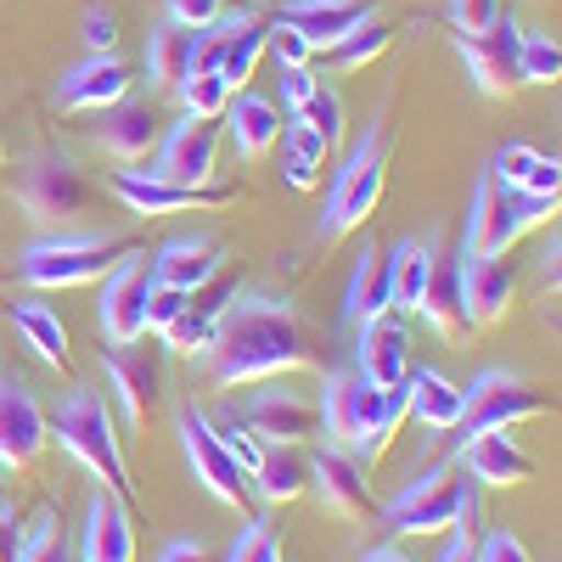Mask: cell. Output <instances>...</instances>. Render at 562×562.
<instances>
[{
	"mask_svg": "<svg viewBox=\"0 0 562 562\" xmlns=\"http://www.w3.org/2000/svg\"><path fill=\"white\" fill-rule=\"evenodd\" d=\"M18 203L40 225H68L90 209V180L63 153H34L23 164V175H18Z\"/></svg>",
	"mask_w": 562,
	"mask_h": 562,
	"instance_id": "52a82bcc",
	"label": "cell"
},
{
	"mask_svg": "<svg viewBox=\"0 0 562 562\" xmlns=\"http://www.w3.org/2000/svg\"><path fill=\"white\" fill-rule=\"evenodd\" d=\"M12 562H74L63 524H57V518H40V529L18 546V557H12Z\"/></svg>",
	"mask_w": 562,
	"mask_h": 562,
	"instance_id": "7bdbcfd3",
	"label": "cell"
},
{
	"mask_svg": "<svg viewBox=\"0 0 562 562\" xmlns=\"http://www.w3.org/2000/svg\"><path fill=\"white\" fill-rule=\"evenodd\" d=\"M158 562H214V557H209L198 540H175V546H164V557H158Z\"/></svg>",
	"mask_w": 562,
	"mask_h": 562,
	"instance_id": "11a10c76",
	"label": "cell"
},
{
	"mask_svg": "<svg viewBox=\"0 0 562 562\" xmlns=\"http://www.w3.org/2000/svg\"><path fill=\"white\" fill-rule=\"evenodd\" d=\"M439 562H479V535H473V506L456 518V540L445 546V557Z\"/></svg>",
	"mask_w": 562,
	"mask_h": 562,
	"instance_id": "816d5d0a",
	"label": "cell"
},
{
	"mask_svg": "<svg viewBox=\"0 0 562 562\" xmlns=\"http://www.w3.org/2000/svg\"><path fill=\"white\" fill-rule=\"evenodd\" d=\"M79 562H135V524H130L124 495L97 490V501H90V512H85Z\"/></svg>",
	"mask_w": 562,
	"mask_h": 562,
	"instance_id": "603a6c76",
	"label": "cell"
},
{
	"mask_svg": "<svg viewBox=\"0 0 562 562\" xmlns=\"http://www.w3.org/2000/svg\"><path fill=\"white\" fill-rule=\"evenodd\" d=\"M130 254H140L135 237H45V243H34L23 254L18 276L29 281V288L57 293V288H79V281L108 276Z\"/></svg>",
	"mask_w": 562,
	"mask_h": 562,
	"instance_id": "5b68a950",
	"label": "cell"
},
{
	"mask_svg": "<svg viewBox=\"0 0 562 562\" xmlns=\"http://www.w3.org/2000/svg\"><path fill=\"white\" fill-rule=\"evenodd\" d=\"M360 562H411L405 551H394V546H378V551H366Z\"/></svg>",
	"mask_w": 562,
	"mask_h": 562,
	"instance_id": "9f6ffc18",
	"label": "cell"
},
{
	"mask_svg": "<svg viewBox=\"0 0 562 562\" xmlns=\"http://www.w3.org/2000/svg\"><path fill=\"white\" fill-rule=\"evenodd\" d=\"M12 326L23 333V344L45 360V366H68V326L57 321V310L52 304H34V299H23V304H12Z\"/></svg>",
	"mask_w": 562,
	"mask_h": 562,
	"instance_id": "d590c367",
	"label": "cell"
},
{
	"mask_svg": "<svg viewBox=\"0 0 562 562\" xmlns=\"http://www.w3.org/2000/svg\"><path fill=\"white\" fill-rule=\"evenodd\" d=\"M355 371L366 383H378V389H394L405 383V371H411V333H405V321L394 315H371L360 321V349H355Z\"/></svg>",
	"mask_w": 562,
	"mask_h": 562,
	"instance_id": "44dd1931",
	"label": "cell"
},
{
	"mask_svg": "<svg viewBox=\"0 0 562 562\" xmlns=\"http://www.w3.org/2000/svg\"><path fill=\"white\" fill-rule=\"evenodd\" d=\"M147 293H153V265L140 254H130L108 270V281H102V333H108V344L147 338Z\"/></svg>",
	"mask_w": 562,
	"mask_h": 562,
	"instance_id": "9a60e30c",
	"label": "cell"
},
{
	"mask_svg": "<svg viewBox=\"0 0 562 562\" xmlns=\"http://www.w3.org/2000/svg\"><path fill=\"white\" fill-rule=\"evenodd\" d=\"M512 293H518V265H512L506 254H467V265H461V310H467V326L506 321Z\"/></svg>",
	"mask_w": 562,
	"mask_h": 562,
	"instance_id": "e0dca14e",
	"label": "cell"
},
{
	"mask_svg": "<svg viewBox=\"0 0 562 562\" xmlns=\"http://www.w3.org/2000/svg\"><path fill=\"white\" fill-rule=\"evenodd\" d=\"M130 85H135V74H130L113 52H108V57H85V63L63 79L57 102H63L68 113H102V108H113V102L130 97Z\"/></svg>",
	"mask_w": 562,
	"mask_h": 562,
	"instance_id": "d4e9b609",
	"label": "cell"
},
{
	"mask_svg": "<svg viewBox=\"0 0 562 562\" xmlns=\"http://www.w3.org/2000/svg\"><path fill=\"white\" fill-rule=\"evenodd\" d=\"M180 439H186V461H192L198 484H203L214 501L237 506V512H254V484H248V473L237 467V456L225 450L220 428H214L203 411H186V416H180Z\"/></svg>",
	"mask_w": 562,
	"mask_h": 562,
	"instance_id": "30bf717a",
	"label": "cell"
},
{
	"mask_svg": "<svg viewBox=\"0 0 562 562\" xmlns=\"http://www.w3.org/2000/svg\"><path fill=\"white\" fill-rule=\"evenodd\" d=\"M225 270V248L214 237H175L158 248L153 259V281H164V288H180V293H198L209 276Z\"/></svg>",
	"mask_w": 562,
	"mask_h": 562,
	"instance_id": "484cf974",
	"label": "cell"
},
{
	"mask_svg": "<svg viewBox=\"0 0 562 562\" xmlns=\"http://www.w3.org/2000/svg\"><path fill=\"white\" fill-rule=\"evenodd\" d=\"M198 360L214 389H237V383H265V378H281V371L321 366V338L293 304L248 299L220 315L214 344Z\"/></svg>",
	"mask_w": 562,
	"mask_h": 562,
	"instance_id": "6da1fadb",
	"label": "cell"
},
{
	"mask_svg": "<svg viewBox=\"0 0 562 562\" xmlns=\"http://www.w3.org/2000/svg\"><path fill=\"white\" fill-rule=\"evenodd\" d=\"M214 164H220V124L186 113V119L158 140V169H153V175L180 180V186H209V180H214Z\"/></svg>",
	"mask_w": 562,
	"mask_h": 562,
	"instance_id": "2e32d148",
	"label": "cell"
},
{
	"mask_svg": "<svg viewBox=\"0 0 562 562\" xmlns=\"http://www.w3.org/2000/svg\"><path fill=\"white\" fill-rule=\"evenodd\" d=\"M214 326H220V315H209V310H198V304H186L169 326H164V349H175V355H203L209 344H214Z\"/></svg>",
	"mask_w": 562,
	"mask_h": 562,
	"instance_id": "f35d334b",
	"label": "cell"
},
{
	"mask_svg": "<svg viewBox=\"0 0 562 562\" xmlns=\"http://www.w3.org/2000/svg\"><path fill=\"white\" fill-rule=\"evenodd\" d=\"M45 456V411L23 383H0V467L29 473Z\"/></svg>",
	"mask_w": 562,
	"mask_h": 562,
	"instance_id": "d6986e66",
	"label": "cell"
},
{
	"mask_svg": "<svg viewBox=\"0 0 562 562\" xmlns=\"http://www.w3.org/2000/svg\"><path fill=\"white\" fill-rule=\"evenodd\" d=\"M389 40H394V29H389L383 18H366V23H355V29L333 45V57H338V68H366L371 57L389 52Z\"/></svg>",
	"mask_w": 562,
	"mask_h": 562,
	"instance_id": "ab89813d",
	"label": "cell"
},
{
	"mask_svg": "<svg viewBox=\"0 0 562 562\" xmlns=\"http://www.w3.org/2000/svg\"><path fill=\"white\" fill-rule=\"evenodd\" d=\"M479 562H529V546L512 529H495V535L479 540Z\"/></svg>",
	"mask_w": 562,
	"mask_h": 562,
	"instance_id": "f907efd6",
	"label": "cell"
},
{
	"mask_svg": "<svg viewBox=\"0 0 562 562\" xmlns=\"http://www.w3.org/2000/svg\"><path fill=\"white\" fill-rule=\"evenodd\" d=\"M473 506V490H467L450 467H439V473H422L416 484H405L389 512H383V524L394 535H445L456 529V518Z\"/></svg>",
	"mask_w": 562,
	"mask_h": 562,
	"instance_id": "ba28073f",
	"label": "cell"
},
{
	"mask_svg": "<svg viewBox=\"0 0 562 562\" xmlns=\"http://www.w3.org/2000/svg\"><path fill=\"white\" fill-rule=\"evenodd\" d=\"M383 180H389V147H383V130L371 124V130L355 140L349 164L338 169L333 192H326L321 237H326V243H344L355 225H366V220H371V209L383 203Z\"/></svg>",
	"mask_w": 562,
	"mask_h": 562,
	"instance_id": "277c9868",
	"label": "cell"
},
{
	"mask_svg": "<svg viewBox=\"0 0 562 562\" xmlns=\"http://www.w3.org/2000/svg\"><path fill=\"white\" fill-rule=\"evenodd\" d=\"M461 467L473 484H490V490H518L535 479V456L512 439V428H490V434H473L461 450Z\"/></svg>",
	"mask_w": 562,
	"mask_h": 562,
	"instance_id": "ffe728a7",
	"label": "cell"
},
{
	"mask_svg": "<svg viewBox=\"0 0 562 562\" xmlns=\"http://www.w3.org/2000/svg\"><path fill=\"white\" fill-rule=\"evenodd\" d=\"M518 45H524V29L512 23L506 12H495L479 34H456V52H461V63L473 68V85L484 90L490 102H501V97H512L524 79H518Z\"/></svg>",
	"mask_w": 562,
	"mask_h": 562,
	"instance_id": "8fae6325",
	"label": "cell"
},
{
	"mask_svg": "<svg viewBox=\"0 0 562 562\" xmlns=\"http://www.w3.org/2000/svg\"><path fill=\"white\" fill-rule=\"evenodd\" d=\"M248 428L265 445H304L321 434V411H315V400H304L293 389H265L248 405Z\"/></svg>",
	"mask_w": 562,
	"mask_h": 562,
	"instance_id": "7402d4cb",
	"label": "cell"
},
{
	"mask_svg": "<svg viewBox=\"0 0 562 562\" xmlns=\"http://www.w3.org/2000/svg\"><path fill=\"white\" fill-rule=\"evenodd\" d=\"M108 378H113V394L130 416V428H147L164 405V366H158V349L147 338H130V344H113L108 349Z\"/></svg>",
	"mask_w": 562,
	"mask_h": 562,
	"instance_id": "4fadbf2b",
	"label": "cell"
},
{
	"mask_svg": "<svg viewBox=\"0 0 562 562\" xmlns=\"http://www.w3.org/2000/svg\"><path fill=\"white\" fill-rule=\"evenodd\" d=\"M389 281H394V310L416 315V310H422V293H428V281H434V248L416 243V237L394 243V254H389Z\"/></svg>",
	"mask_w": 562,
	"mask_h": 562,
	"instance_id": "e575fe53",
	"label": "cell"
},
{
	"mask_svg": "<svg viewBox=\"0 0 562 562\" xmlns=\"http://www.w3.org/2000/svg\"><path fill=\"white\" fill-rule=\"evenodd\" d=\"M310 490L321 495V506L333 512V518H349V524L371 518V484H366V467H360L349 450H338V445H326V450L310 461Z\"/></svg>",
	"mask_w": 562,
	"mask_h": 562,
	"instance_id": "ac0fdd59",
	"label": "cell"
},
{
	"mask_svg": "<svg viewBox=\"0 0 562 562\" xmlns=\"http://www.w3.org/2000/svg\"><path fill=\"white\" fill-rule=\"evenodd\" d=\"M265 45H270V29L254 18V12H237V18H225L214 23V34L203 29V52H198V68H214L231 90H243L265 57Z\"/></svg>",
	"mask_w": 562,
	"mask_h": 562,
	"instance_id": "5bb4252c",
	"label": "cell"
},
{
	"mask_svg": "<svg viewBox=\"0 0 562 562\" xmlns=\"http://www.w3.org/2000/svg\"><path fill=\"white\" fill-rule=\"evenodd\" d=\"M495 12H501V0H450V23H456V34H479Z\"/></svg>",
	"mask_w": 562,
	"mask_h": 562,
	"instance_id": "681fc988",
	"label": "cell"
},
{
	"mask_svg": "<svg viewBox=\"0 0 562 562\" xmlns=\"http://www.w3.org/2000/svg\"><path fill=\"white\" fill-rule=\"evenodd\" d=\"M198 52H203V29H186V23H164L153 40H147V74L164 85V90H175L186 74L198 68Z\"/></svg>",
	"mask_w": 562,
	"mask_h": 562,
	"instance_id": "d6a6232c",
	"label": "cell"
},
{
	"mask_svg": "<svg viewBox=\"0 0 562 562\" xmlns=\"http://www.w3.org/2000/svg\"><path fill=\"white\" fill-rule=\"evenodd\" d=\"M518 79L524 85H557L562 79V45L551 34H524V45H518Z\"/></svg>",
	"mask_w": 562,
	"mask_h": 562,
	"instance_id": "60d3db41",
	"label": "cell"
},
{
	"mask_svg": "<svg viewBox=\"0 0 562 562\" xmlns=\"http://www.w3.org/2000/svg\"><path fill=\"white\" fill-rule=\"evenodd\" d=\"M102 147L119 158V164H147L153 153H158V140H164V119H158V108H147V102H113V108H102Z\"/></svg>",
	"mask_w": 562,
	"mask_h": 562,
	"instance_id": "cb8c5ba5",
	"label": "cell"
},
{
	"mask_svg": "<svg viewBox=\"0 0 562 562\" xmlns=\"http://www.w3.org/2000/svg\"><path fill=\"white\" fill-rule=\"evenodd\" d=\"M416 315H428V326L439 338H450V344L473 333V326H467V310H461V254L434 259V281H428V293H422Z\"/></svg>",
	"mask_w": 562,
	"mask_h": 562,
	"instance_id": "4dcf8cb0",
	"label": "cell"
},
{
	"mask_svg": "<svg viewBox=\"0 0 562 562\" xmlns=\"http://www.w3.org/2000/svg\"><path fill=\"white\" fill-rule=\"evenodd\" d=\"M225 12V0H169V18L186 29H214Z\"/></svg>",
	"mask_w": 562,
	"mask_h": 562,
	"instance_id": "c3c4849f",
	"label": "cell"
},
{
	"mask_svg": "<svg viewBox=\"0 0 562 562\" xmlns=\"http://www.w3.org/2000/svg\"><path fill=\"white\" fill-rule=\"evenodd\" d=\"M546 394L529 383V378H512V371H484V378L461 394V422L456 428L473 439V434H490V428H518L529 416H546Z\"/></svg>",
	"mask_w": 562,
	"mask_h": 562,
	"instance_id": "9c48e42d",
	"label": "cell"
},
{
	"mask_svg": "<svg viewBox=\"0 0 562 562\" xmlns=\"http://www.w3.org/2000/svg\"><path fill=\"white\" fill-rule=\"evenodd\" d=\"M220 439H225V450L231 456H237V467H243V473H254V467H259V434L248 428V422H225V428H220Z\"/></svg>",
	"mask_w": 562,
	"mask_h": 562,
	"instance_id": "7dc6e473",
	"label": "cell"
},
{
	"mask_svg": "<svg viewBox=\"0 0 562 562\" xmlns=\"http://www.w3.org/2000/svg\"><path fill=\"white\" fill-rule=\"evenodd\" d=\"M276 147H281V175H288L293 192H315L321 175H326V153H333V140H326L321 130H310L304 119H293V124H281Z\"/></svg>",
	"mask_w": 562,
	"mask_h": 562,
	"instance_id": "1f68e13d",
	"label": "cell"
},
{
	"mask_svg": "<svg viewBox=\"0 0 562 562\" xmlns=\"http://www.w3.org/2000/svg\"><path fill=\"white\" fill-rule=\"evenodd\" d=\"M113 198L130 209V214H186V209H225V203H237L243 192L237 186H180V180H164V175H113Z\"/></svg>",
	"mask_w": 562,
	"mask_h": 562,
	"instance_id": "7c38bea8",
	"label": "cell"
},
{
	"mask_svg": "<svg viewBox=\"0 0 562 562\" xmlns=\"http://www.w3.org/2000/svg\"><path fill=\"white\" fill-rule=\"evenodd\" d=\"M225 124H231V140H237V153H243L248 164H259V158L276 153L281 124H288V119H281V108H276L270 97H231Z\"/></svg>",
	"mask_w": 562,
	"mask_h": 562,
	"instance_id": "83f0119b",
	"label": "cell"
},
{
	"mask_svg": "<svg viewBox=\"0 0 562 562\" xmlns=\"http://www.w3.org/2000/svg\"><path fill=\"white\" fill-rule=\"evenodd\" d=\"M315 411H321L326 439H333L338 450H349L355 461H383L394 434L411 416V394H405V383L378 389V383H366L360 371H333Z\"/></svg>",
	"mask_w": 562,
	"mask_h": 562,
	"instance_id": "7a4b0ae2",
	"label": "cell"
},
{
	"mask_svg": "<svg viewBox=\"0 0 562 562\" xmlns=\"http://www.w3.org/2000/svg\"><path fill=\"white\" fill-rule=\"evenodd\" d=\"M225 562H281V551H276V535L254 518L243 535H237V546L225 551Z\"/></svg>",
	"mask_w": 562,
	"mask_h": 562,
	"instance_id": "f6af8a7d",
	"label": "cell"
},
{
	"mask_svg": "<svg viewBox=\"0 0 562 562\" xmlns=\"http://www.w3.org/2000/svg\"><path fill=\"white\" fill-rule=\"evenodd\" d=\"M405 394H411V411L416 422H428V428H456L461 422V389L439 371H405Z\"/></svg>",
	"mask_w": 562,
	"mask_h": 562,
	"instance_id": "8d00e7d4",
	"label": "cell"
},
{
	"mask_svg": "<svg viewBox=\"0 0 562 562\" xmlns=\"http://www.w3.org/2000/svg\"><path fill=\"white\" fill-rule=\"evenodd\" d=\"M57 439L63 450L85 467V473H97L102 490L124 495L130 501V467H124V445H119V428H113V411L97 389H74L68 405L57 411Z\"/></svg>",
	"mask_w": 562,
	"mask_h": 562,
	"instance_id": "3957f363",
	"label": "cell"
},
{
	"mask_svg": "<svg viewBox=\"0 0 562 562\" xmlns=\"http://www.w3.org/2000/svg\"><path fill=\"white\" fill-rule=\"evenodd\" d=\"M0 164H7V140H0Z\"/></svg>",
	"mask_w": 562,
	"mask_h": 562,
	"instance_id": "6f0895ef",
	"label": "cell"
},
{
	"mask_svg": "<svg viewBox=\"0 0 562 562\" xmlns=\"http://www.w3.org/2000/svg\"><path fill=\"white\" fill-rule=\"evenodd\" d=\"M557 214V198L540 192H506V186L484 169L479 192H473V214H467V254H512V243L529 225H546Z\"/></svg>",
	"mask_w": 562,
	"mask_h": 562,
	"instance_id": "8992f818",
	"label": "cell"
},
{
	"mask_svg": "<svg viewBox=\"0 0 562 562\" xmlns=\"http://www.w3.org/2000/svg\"><path fill=\"white\" fill-rule=\"evenodd\" d=\"M293 119H304L310 130H321L326 140H333V147L344 140V102H338V90L326 85V79H321V85L310 90V97H304V108H299Z\"/></svg>",
	"mask_w": 562,
	"mask_h": 562,
	"instance_id": "b9f144b4",
	"label": "cell"
},
{
	"mask_svg": "<svg viewBox=\"0 0 562 562\" xmlns=\"http://www.w3.org/2000/svg\"><path fill=\"white\" fill-rule=\"evenodd\" d=\"M371 18V0H293L288 12H281V23L299 29L315 52H333V45Z\"/></svg>",
	"mask_w": 562,
	"mask_h": 562,
	"instance_id": "4316f807",
	"label": "cell"
},
{
	"mask_svg": "<svg viewBox=\"0 0 562 562\" xmlns=\"http://www.w3.org/2000/svg\"><path fill=\"white\" fill-rule=\"evenodd\" d=\"M265 52H276V63L281 68H310V57H315V45L299 34V29H288V23H270V45H265Z\"/></svg>",
	"mask_w": 562,
	"mask_h": 562,
	"instance_id": "ee69618b",
	"label": "cell"
},
{
	"mask_svg": "<svg viewBox=\"0 0 562 562\" xmlns=\"http://www.w3.org/2000/svg\"><path fill=\"white\" fill-rule=\"evenodd\" d=\"M315 85H321V79H315L310 68H281V97H288V108H293V113L304 108V97H310Z\"/></svg>",
	"mask_w": 562,
	"mask_h": 562,
	"instance_id": "db71d44e",
	"label": "cell"
},
{
	"mask_svg": "<svg viewBox=\"0 0 562 562\" xmlns=\"http://www.w3.org/2000/svg\"><path fill=\"white\" fill-rule=\"evenodd\" d=\"M85 45H90V57H108L113 45H119V23L108 12H90L85 18Z\"/></svg>",
	"mask_w": 562,
	"mask_h": 562,
	"instance_id": "f5cc1de1",
	"label": "cell"
},
{
	"mask_svg": "<svg viewBox=\"0 0 562 562\" xmlns=\"http://www.w3.org/2000/svg\"><path fill=\"white\" fill-rule=\"evenodd\" d=\"M175 97H180V108L192 113V119H225V108H231L237 90H231L214 68H192V74L175 85Z\"/></svg>",
	"mask_w": 562,
	"mask_h": 562,
	"instance_id": "74e56055",
	"label": "cell"
},
{
	"mask_svg": "<svg viewBox=\"0 0 562 562\" xmlns=\"http://www.w3.org/2000/svg\"><path fill=\"white\" fill-rule=\"evenodd\" d=\"M490 175L506 186V192H540V198H562V164L524 147V140H512V147L495 153Z\"/></svg>",
	"mask_w": 562,
	"mask_h": 562,
	"instance_id": "f546056e",
	"label": "cell"
},
{
	"mask_svg": "<svg viewBox=\"0 0 562 562\" xmlns=\"http://www.w3.org/2000/svg\"><path fill=\"white\" fill-rule=\"evenodd\" d=\"M394 310V281H389V254L383 248H366L360 265H355V281H349V299H344V315L360 326L371 315H389Z\"/></svg>",
	"mask_w": 562,
	"mask_h": 562,
	"instance_id": "836d02e7",
	"label": "cell"
},
{
	"mask_svg": "<svg viewBox=\"0 0 562 562\" xmlns=\"http://www.w3.org/2000/svg\"><path fill=\"white\" fill-rule=\"evenodd\" d=\"M192 304V293H180V288H164V281H153V293H147V333H164V326Z\"/></svg>",
	"mask_w": 562,
	"mask_h": 562,
	"instance_id": "bcb514c9",
	"label": "cell"
},
{
	"mask_svg": "<svg viewBox=\"0 0 562 562\" xmlns=\"http://www.w3.org/2000/svg\"><path fill=\"white\" fill-rule=\"evenodd\" d=\"M259 490V501H270V506H288V501H299L304 490H310V456H304V445H265L259 450V467L248 473Z\"/></svg>",
	"mask_w": 562,
	"mask_h": 562,
	"instance_id": "f1b7e54d",
	"label": "cell"
}]
</instances>
